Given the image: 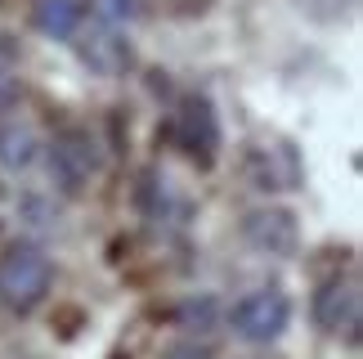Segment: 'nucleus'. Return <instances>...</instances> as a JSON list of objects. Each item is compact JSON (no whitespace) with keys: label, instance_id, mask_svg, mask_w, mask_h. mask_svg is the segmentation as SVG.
<instances>
[{"label":"nucleus","instance_id":"nucleus-1","mask_svg":"<svg viewBox=\"0 0 363 359\" xmlns=\"http://www.w3.org/2000/svg\"><path fill=\"white\" fill-rule=\"evenodd\" d=\"M54 265L36 243H13L0 256V306L13 314H32L50 297Z\"/></svg>","mask_w":363,"mask_h":359},{"label":"nucleus","instance_id":"nucleus-2","mask_svg":"<svg viewBox=\"0 0 363 359\" xmlns=\"http://www.w3.org/2000/svg\"><path fill=\"white\" fill-rule=\"evenodd\" d=\"M171 140L175 148L184 153L198 171H211L216 158H220V117H216V104L206 94H184L175 104V117H171Z\"/></svg>","mask_w":363,"mask_h":359},{"label":"nucleus","instance_id":"nucleus-3","mask_svg":"<svg viewBox=\"0 0 363 359\" xmlns=\"http://www.w3.org/2000/svg\"><path fill=\"white\" fill-rule=\"evenodd\" d=\"M229 324H233V333L242 341H251V346H269V341H278L287 333L291 301H287L283 287H256V292H247L238 306H233Z\"/></svg>","mask_w":363,"mask_h":359},{"label":"nucleus","instance_id":"nucleus-4","mask_svg":"<svg viewBox=\"0 0 363 359\" xmlns=\"http://www.w3.org/2000/svg\"><path fill=\"white\" fill-rule=\"evenodd\" d=\"M314 324L332 337H359L363 324V292H359V274H332V279L318 283V292L310 301Z\"/></svg>","mask_w":363,"mask_h":359},{"label":"nucleus","instance_id":"nucleus-5","mask_svg":"<svg viewBox=\"0 0 363 359\" xmlns=\"http://www.w3.org/2000/svg\"><path fill=\"white\" fill-rule=\"evenodd\" d=\"M94 171H99V153H94L90 131L67 126V131L54 135V144H50V180L67 193V198L86 193V184L94 180Z\"/></svg>","mask_w":363,"mask_h":359},{"label":"nucleus","instance_id":"nucleus-6","mask_svg":"<svg viewBox=\"0 0 363 359\" xmlns=\"http://www.w3.org/2000/svg\"><path fill=\"white\" fill-rule=\"evenodd\" d=\"M72 45L81 54V63L99 77H125L135 67V45L125 40L113 23H99V18H86L81 32L72 36Z\"/></svg>","mask_w":363,"mask_h":359},{"label":"nucleus","instance_id":"nucleus-7","mask_svg":"<svg viewBox=\"0 0 363 359\" xmlns=\"http://www.w3.org/2000/svg\"><path fill=\"white\" fill-rule=\"evenodd\" d=\"M242 238L260 256H296L301 225L287 206H256V211L242 216Z\"/></svg>","mask_w":363,"mask_h":359},{"label":"nucleus","instance_id":"nucleus-8","mask_svg":"<svg viewBox=\"0 0 363 359\" xmlns=\"http://www.w3.org/2000/svg\"><path fill=\"white\" fill-rule=\"evenodd\" d=\"M247 175L251 184L264 189V193H278V189H301L305 180V162L291 144L274 140V144H251L247 148Z\"/></svg>","mask_w":363,"mask_h":359},{"label":"nucleus","instance_id":"nucleus-9","mask_svg":"<svg viewBox=\"0 0 363 359\" xmlns=\"http://www.w3.org/2000/svg\"><path fill=\"white\" fill-rule=\"evenodd\" d=\"M32 23L36 32H45L54 40H72L81 32V23H86V5L81 0H40L32 9Z\"/></svg>","mask_w":363,"mask_h":359},{"label":"nucleus","instance_id":"nucleus-10","mask_svg":"<svg viewBox=\"0 0 363 359\" xmlns=\"http://www.w3.org/2000/svg\"><path fill=\"white\" fill-rule=\"evenodd\" d=\"M144 216L157 220V225H184V216H189V206L175 198L171 180L157 175V171L144 175Z\"/></svg>","mask_w":363,"mask_h":359},{"label":"nucleus","instance_id":"nucleus-11","mask_svg":"<svg viewBox=\"0 0 363 359\" xmlns=\"http://www.w3.org/2000/svg\"><path fill=\"white\" fill-rule=\"evenodd\" d=\"M36 131L23 126V121H9V126H0V167L5 171H27L36 162Z\"/></svg>","mask_w":363,"mask_h":359},{"label":"nucleus","instance_id":"nucleus-12","mask_svg":"<svg viewBox=\"0 0 363 359\" xmlns=\"http://www.w3.org/2000/svg\"><path fill=\"white\" fill-rule=\"evenodd\" d=\"M179 324L189 328V333H206V328L216 324V301L202 297V301H189L184 310H179Z\"/></svg>","mask_w":363,"mask_h":359},{"label":"nucleus","instance_id":"nucleus-13","mask_svg":"<svg viewBox=\"0 0 363 359\" xmlns=\"http://www.w3.org/2000/svg\"><path fill=\"white\" fill-rule=\"evenodd\" d=\"M9 63H13V45H5V36H0V108H9L18 99V81H13Z\"/></svg>","mask_w":363,"mask_h":359},{"label":"nucleus","instance_id":"nucleus-14","mask_svg":"<svg viewBox=\"0 0 363 359\" xmlns=\"http://www.w3.org/2000/svg\"><path fill=\"white\" fill-rule=\"evenodd\" d=\"M162 359H211V346H202L198 337H179L162 350Z\"/></svg>","mask_w":363,"mask_h":359},{"label":"nucleus","instance_id":"nucleus-15","mask_svg":"<svg viewBox=\"0 0 363 359\" xmlns=\"http://www.w3.org/2000/svg\"><path fill=\"white\" fill-rule=\"evenodd\" d=\"M139 13V0H99V23H125Z\"/></svg>","mask_w":363,"mask_h":359}]
</instances>
